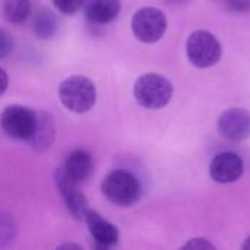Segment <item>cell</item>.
I'll return each mask as SVG.
<instances>
[{"label": "cell", "mask_w": 250, "mask_h": 250, "mask_svg": "<svg viewBox=\"0 0 250 250\" xmlns=\"http://www.w3.org/2000/svg\"><path fill=\"white\" fill-rule=\"evenodd\" d=\"M133 95L138 104L149 110L166 107L173 97V83L158 73H145L139 76L133 86Z\"/></svg>", "instance_id": "1"}, {"label": "cell", "mask_w": 250, "mask_h": 250, "mask_svg": "<svg viewBox=\"0 0 250 250\" xmlns=\"http://www.w3.org/2000/svg\"><path fill=\"white\" fill-rule=\"evenodd\" d=\"M62 104L78 114L89 111L97 101V89L92 81L85 76H70L59 86Z\"/></svg>", "instance_id": "2"}, {"label": "cell", "mask_w": 250, "mask_h": 250, "mask_svg": "<svg viewBox=\"0 0 250 250\" xmlns=\"http://www.w3.org/2000/svg\"><path fill=\"white\" fill-rule=\"evenodd\" d=\"M103 193L119 207H132L141 198L139 180L126 170H113L103 180Z\"/></svg>", "instance_id": "3"}, {"label": "cell", "mask_w": 250, "mask_h": 250, "mask_svg": "<svg viewBox=\"0 0 250 250\" xmlns=\"http://www.w3.org/2000/svg\"><path fill=\"white\" fill-rule=\"evenodd\" d=\"M186 54L195 67L208 69L221 60L223 47L214 34L199 29L189 35L186 41Z\"/></svg>", "instance_id": "4"}, {"label": "cell", "mask_w": 250, "mask_h": 250, "mask_svg": "<svg viewBox=\"0 0 250 250\" xmlns=\"http://www.w3.org/2000/svg\"><path fill=\"white\" fill-rule=\"evenodd\" d=\"M0 126L13 139L31 141L38 126V117L31 108L15 104L3 110L0 114Z\"/></svg>", "instance_id": "5"}, {"label": "cell", "mask_w": 250, "mask_h": 250, "mask_svg": "<svg viewBox=\"0 0 250 250\" xmlns=\"http://www.w3.org/2000/svg\"><path fill=\"white\" fill-rule=\"evenodd\" d=\"M167 29V18L161 9L142 7L132 18L133 35L145 44H154L163 38Z\"/></svg>", "instance_id": "6"}, {"label": "cell", "mask_w": 250, "mask_h": 250, "mask_svg": "<svg viewBox=\"0 0 250 250\" xmlns=\"http://www.w3.org/2000/svg\"><path fill=\"white\" fill-rule=\"evenodd\" d=\"M218 133L230 142H242L250 138V113L245 108H229L217 120Z\"/></svg>", "instance_id": "7"}, {"label": "cell", "mask_w": 250, "mask_h": 250, "mask_svg": "<svg viewBox=\"0 0 250 250\" xmlns=\"http://www.w3.org/2000/svg\"><path fill=\"white\" fill-rule=\"evenodd\" d=\"M243 173H245V163L242 157L231 151L217 154L209 164V176L214 182L220 185L234 183L240 180Z\"/></svg>", "instance_id": "8"}, {"label": "cell", "mask_w": 250, "mask_h": 250, "mask_svg": "<svg viewBox=\"0 0 250 250\" xmlns=\"http://www.w3.org/2000/svg\"><path fill=\"white\" fill-rule=\"evenodd\" d=\"M56 185L72 217L76 220H85L88 212V201L79 190V185L70 180L62 168H59L56 173Z\"/></svg>", "instance_id": "9"}, {"label": "cell", "mask_w": 250, "mask_h": 250, "mask_svg": "<svg viewBox=\"0 0 250 250\" xmlns=\"http://www.w3.org/2000/svg\"><path fill=\"white\" fill-rule=\"evenodd\" d=\"M85 221L88 226V230L95 240L97 246L101 249H108L117 245L119 242V230L114 224L103 218L98 212L89 211L85 215Z\"/></svg>", "instance_id": "10"}, {"label": "cell", "mask_w": 250, "mask_h": 250, "mask_svg": "<svg viewBox=\"0 0 250 250\" xmlns=\"http://www.w3.org/2000/svg\"><path fill=\"white\" fill-rule=\"evenodd\" d=\"M62 170L70 180L81 185L91 176L94 170L92 157L85 149H75L67 155L66 163L62 167Z\"/></svg>", "instance_id": "11"}, {"label": "cell", "mask_w": 250, "mask_h": 250, "mask_svg": "<svg viewBox=\"0 0 250 250\" xmlns=\"http://www.w3.org/2000/svg\"><path fill=\"white\" fill-rule=\"evenodd\" d=\"M122 9L120 0H85L83 12L88 21L97 25H105L114 21Z\"/></svg>", "instance_id": "12"}, {"label": "cell", "mask_w": 250, "mask_h": 250, "mask_svg": "<svg viewBox=\"0 0 250 250\" xmlns=\"http://www.w3.org/2000/svg\"><path fill=\"white\" fill-rule=\"evenodd\" d=\"M56 31H57V21L54 13H51L47 9L37 12L34 19V34L40 40H48L56 34Z\"/></svg>", "instance_id": "13"}, {"label": "cell", "mask_w": 250, "mask_h": 250, "mask_svg": "<svg viewBox=\"0 0 250 250\" xmlns=\"http://www.w3.org/2000/svg\"><path fill=\"white\" fill-rule=\"evenodd\" d=\"M31 13V0H4L3 16L12 23L23 22Z\"/></svg>", "instance_id": "14"}, {"label": "cell", "mask_w": 250, "mask_h": 250, "mask_svg": "<svg viewBox=\"0 0 250 250\" xmlns=\"http://www.w3.org/2000/svg\"><path fill=\"white\" fill-rule=\"evenodd\" d=\"M13 233H15L13 221L7 215L0 214V246H4L6 243L13 240Z\"/></svg>", "instance_id": "15"}, {"label": "cell", "mask_w": 250, "mask_h": 250, "mask_svg": "<svg viewBox=\"0 0 250 250\" xmlns=\"http://www.w3.org/2000/svg\"><path fill=\"white\" fill-rule=\"evenodd\" d=\"M226 10L234 13H248L250 12V0H214Z\"/></svg>", "instance_id": "16"}, {"label": "cell", "mask_w": 250, "mask_h": 250, "mask_svg": "<svg viewBox=\"0 0 250 250\" xmlns=\"http://www.w3.org/2000/svg\"><path fill=\"white\" fill-rule=\"evenodd\" d=\"M53 3L59 9V12L64 15H73L83 7L85 0H53Z\"/></svg>", "instance_id": "17"}, {"label": "cell", "mask_w": 250, "mask_h": 250, "mask_svg": "<svg viewBox=\"0 0 250 250\" xmlns=\"http://www.w3.org/2000/svg\"><path fill=\"white\" fill-rule=\"evenodd\" d=\"M13 37L6 29L0 28V60L7 57L13 51Z\"/></svg>", "instance_id": "18"}, {"label": "cell", "mask_w": 250, "mask_h": 250, "mask_svg": "<svg viewBox=\"0 0 250 250\" xmlns=\"http://www.w3.org/2000/svg\"><path fill=\"white\" fill-rule=\"evenodd\" d=\"M183 249H215V246H214L209 240H207V239H204V237H195V239L189 240V242L183 246Z\"/></svg>", "instance_id": "19"}, {"label": "cell", "mask_w": 250, "mask_h": 250, "mask_svg": "<svg viewBox=\"0 0 250 250\" xmlns=\"http://www.w3.org/2000/svg\"><path fill=\"white\" fill-rule=\"evenodd\" d=\"M7 85H9V78H7V73L0 67V95L7 89Z\"/></svg>", "instance_id": "20"}, {"label": "cell", "mask_w": 250, "mask_h": 250, "mask_svg": "<svg viewBox=\"0 0 250 250\" xmlns=\"http://www.w3.org/2000/svg\"><path fill=\"white\" fill-rule=\"evenodd\" d=\"M242 249L243 250H250V236L245 240V243L242 245Z\"/></svg>", "instance_id": "21"}]
</instances>
